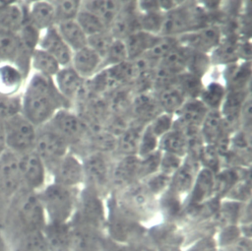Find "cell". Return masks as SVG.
Listing matches in <instances>:
<instances>
[{"instance_id":"1","label":"cell","mask_w":252,"mask_h":251,"mask_svg":"<svg viewBox=\"0 0 252 251\" xmlns=\"http://www.w3.org/2000/svg\"><path fill=\"white\" fill-rule=\"evenodd\" d=\"M22 114L35 127L46 124L67 101L51 78L34 74L21 94Z\"/></svg>"},{"instance_id":"2","label":"cell","mask_w":252,"mask_h":251,"mask_svg":"<svg viewBox=\"0 0 252 251\" xmlns=\"http://www.w3.org/2000/svg\"><path fill=\"white\" fill-rule=\"evenodd\" d=\"M49 222L68 223L76 209V195L71 187L53 183L38 196Z\"/></svg>"},{"instance_id":"3","label":"cell","mask_w":252,"mask_h":251,"mask_svg":"<svg viewBox=\"0 0 252 251\" xmlns=\"http://www.w3.org/2000/svg\"><path fill=\"white\" fill-rule=\"evenodd\" d=\"M105 227L108 232L107 237L121 244L137 245L148 237L143 226L121 212L116 204L112 206Z\"/></svg>"},{"instance_id":"4","label":"cell","mask_w":252,"mask_h":251,"mask_svg":"<svg viewBox=\"0 0 252 251\" xmlns=\"http://www.w3.org/2000/svg\"><path fill=\"white\" fill-rule=\"evenodd\" d=\"M8 151L21 155L33 150L36 128L22 113L2 122Z\"/></svg>"},{"instance_id":"5","label":"cell","mask_w":252,"mask_h":251,"mask_svg":"<svg viewBox=\"0 0 252 251\" xmlns=\"http://www.w3.org/2000/svg\"><path fill=\"white\" fill-rule=\"evenodd\" d=\"M155 204V196L147 190L144 184L134 183L124 188L116 205L126 216L139 222L153 215Z\"/></svg>"},{"instance_id":"6","label":"cell","mask_w":252,"mask_h":251,"mask_svg":"<svg viewBox=\"0 0 252 251\" xmlns=\"http://www.w3.org/2000/svg\"><path fill=\"white\" fill-rule=\"evenodd\" d=\"M33 151L43 161L45 167L54 169L67 151V142L48 126L36 128V138Z\"/></svg>"},{"instance_id":"7","label":"cell","mask_w":252,"mask_h":251,"mask_svg":"<svg viewBox=\"0 0 252 251\" xmlns=\"http://www.w3.org/2000/svg\"><path fill=\"white\" fill-rule=\"evenodd\" d=\"M70 221L86 224L103 231L106 219L99 195L86 188L79 199L78 210L74 213Z\"/></svg>"},{"instance_id":"8","label":"cell","mask_w":252,"mask_h":251,"mask_svg":"<svg viewBox=\"0 0 252 251\" xmlns=\"http://www.w3.org/2000/svg\"><path fill=\"white\" fill-rule=\"evenodd\" d=\"M18 166L22 185L27 189L35 190L43 185L46 167L33 150L18 155Z\"/></svg>"},{"instance_id":"9","label":"cell","mask_w":252,"mask_h":251,"mask_svg":"<svg viewBox=\"0 0 252 251\" xmlns=\"http://www.w3.org/2000/svg\"><path fill=\"white\" fill-rule=\"evenodd\" d=\"M71 251H102L105 234L97 228L69 221Z\"/></svg>"},{"instance_id":"10","label":"cell","mask_w":252,"mask_h":251,"mask_svg":"<svg viewBox=\"0 0 252 251\" xmlns=\"http://www.w3.org/2000/svg\"><path fill=\"white\" fill-rule=\"evenodd\" d=\"M83 172L88 189L97 195L103 192L110 180L107 162L100 153H94L87 157L83 164Z\"/></svg>"},{"instance_id":"11","label":"cell","mask_w":252,"mask_h":251,"mask_svg":"<svg viewBox=\"0 0 252 251\" xmlns=\"http://www.w3.org/2000/svg\"><path fill=\"white\" fill-rule=\"evenodd\" d=\"M62 137L66 142L79 141L85 133V124L74 113L67 109H59L52 118L44 124Z\"/></svg>"},{"instance_id":"12","label":"cell","mask_w":252,"mask_h":251,"mask_svg":"<svg viewBox=\"0 0 252 251\" xmlns=\"http://www.w3.org/2000/svg\"><path fill=\"white\" fill-rule=\"evenodd\" d=\"M19 217L27 227L29 233L42 231L45 223V213L39 197L29 192L21 200L19 207Z\"/></svg>"},{"instance_id":"13","label":"cell","mask_w":252,"mask_h":251,"mask_svg":"<svg viewBox=\"0 0 252 251\" xmlns=\"http://www.w3.org/2000/svg\"><path fill=\"white\" fill-rule=\"evenodd\" d=\"M197 21V15L188 8L175 7L167 11L163 17L161 33L171 37L174 34L188 31Z\"/></svg>"},{"instance_id":"14","label":"cell","mask_w":252,"mask_h":251,"mask_svg":"<svg viewBox=\"0 0 252 251\" xmlns=\"http://www.w3.org/2000/svg\"><path fill=\"white\" fill-rule=\"evenodd\" d=\"M56 59L60 66H68L72 60V50L60 36L56 27L45 30L42 36L39 37L38 46Z\"/></svg>"},{"instance_id":"15","label":"cell","mask_w":252,"mask_h":251,"mask_svg":"<svg viewBox=\"0 0 252 251\" xmlns=\"http://www.w3.org/2000/svg\"><path fill=\"white\" fill-rule=\"evenodd\" d=\"M54 179L57 184L71 187L84 180L83 164L72 155H65L53 169Z\"/></svg>"},{"instance_id":"16","label":"cell","mask_w":252,"mask_h":251,"mask_svg":"<svg viewBox=\"0 0 252 251\" xmlns=\"http://www.w3.org/2000/svg\"><path fill=\"white\" fill-rule=\"evenodd\" d=\"M28 23L35 29L45 31L56 24L55 8L52 2L36 1L28 7Z\"/></svg>"},{"instance_id":"17","label":"cell","mask_w":252,"mask_h":251,"mask_svg":"<svg viewBox=\"0 0 252 251\" xmlns=\"http://www.w3.org/2000/svg\"><path fill=\"white\" fill-rule=\"evenodd\" d=\"M139 179V158L134 156H126L114 167L110 174V180L119 188H126Z\"/></svg>"},{"instance_id":"18","label":"cell","mask_w":252,"mask_h":251,"mask_svg":"<svg viewBox=\"0 0 252 251\" xmlns=\"http://www.w3.org/2000/svg\"><path fill=\"white\" fill-rule=\"evenodd\" d=\"M28 22V7L19 2H10L0 11V31L18 33Z\"/></svg>"},{"instance_id":"19","label":"cell","mask_w":252,"mask_h":251,"mask_svg":"<svg viewBox=\"0 0 252 251\" xmlns=\"http://www.w3.org/2000/svg\"><path fill=\"white\" fill-rule=\"evenodd\" d=\"M54 78L57 91L66 100L77 96L83 87V78L72 67L60 68Z\"/></svg>"},{"instance_id":"20","label":"cell","mask_w":252,"mask_h":251,"mask_svg":"<svg viewBox=\"0 0 252 251\" xmlns=\"http://www.w3.org/2000/svg\"><path fill=\"white\" fill-rule=\"evenodd\" d=\"M72 68L84 79L94 75L99 66L102 64L101 57L88 45L75 53L72 56Z\"/></svg>"},{"instance_id":"21","label":"cell","mask_w":252,"mask_h":251,"mask_svg":"<svg viewBox=\"0 0 252 251\" xmlns=\"http://www.w3.org/2000/svg\"><path fill=\"white\" fill-rule=\"evenodd\" d=\"M158 39V36L141 30L129 34L125 39H123L128 59H136L141 57L143 54H147L156 44Z\"/></svg>"},{"instance_id":"22","label":"cell","mask_w":252,"mask_h":251,"mask_svg":"<svg viewBox=\"0 0 252 251\" xmlns=\"http://www.w3.org/2000/svg\"><path fill=\"white\" fill-rule=\"evenodd\" d=\"M214 185H215L214 172L207 168H203L202 170H200L192 186L190 206L194 208L206 202L207 199L212 194H214Z\"/></svg>"},{"instance_id":"23","label":"cell","mask_w":252,"mask_h":251,"mask_svg":"<svg viewBox=\"0 0 252 251\" xmlns=\"http://www.w3.org/2000/svg\"><path fill=\"white\" fill-rule=\"evenodd\" d=\"M56 29L71 50L78 51L88 45V36L75 20L58 23Z\"/></svg>"},{"instance_id":"24","label":"cell","mask_w":252,"mask_h":251,"mask_svg":"<svg viewBox=\"0 0 252 251\" xmlns=\"http://www.w3.org/2000/svg\"><path fill=\"white\" fill-rule=\"evenodd\" d=\"M26 77L13 64H0V94H18Z\"/></svg>"},{"instance_id":"25","label":"cell","mask_w":252,"mask_h":251,"mask_svg":"<svg viewBox=\"0 0 252 251\" xmlns=\"http://www.w3.org/2000/svg\"><path fill=\"white\" fill-rule=\"evenodd\" d=\"M21 50L18 33L0 31V64L15 65Z\"/></svg>"},{"instance_id":"26","label":"cell","mask_w":252,"mask_h":251,"mask_svg":"<svg viewBox=\"0 0 252 251\" xmlns=\"http://www.w3.org/2000/svg\"><path fill=\"white\" fill-rule=\"evenodd\" d=\"M31 68L47 78H53L60 70V65L49 53L37 47L31 57Z\"/></svg>"},{"instance_id":"27","label":"cell","mask_w":252,"mask_h":251,"mask_svg":"<svg viewBox=\"0 0 252 251\" xmlns=\"http://www.w3.org/2000/svg\"><path fill=\"white\" fill-rule=\"evenodd\" d=\"M121 4L118 1H88L85 9L96 15L107 28L121 12Z\"/></svg>"},{"instance_id":"28","label":"cell","mask_w":252,"mask_h":251,"mask_svg":"<svg viewBox=\"0 0 252 251\" xmlns=\"http://www.w3.org/2000/svg\"><path fill=\"white\" fill-rule=\"evenodd\" d=\"M220 40V32L215 28H206L192 32L187 37V43L196 51L203 52L216 46Z\"/></svg>"},{"instance_id":"29","label":"cell","mask_w":252,"mask_h":251,"mask_svg":"<svg viewBox=\"0 0 252 251\" xmlns=\"http://www.w3.org/2000/svg\"><path fill=\"white\" fill-rule=\"evenodd\" d=\"M180 120L186 129H192L202 124L206 114L208 113L207 107L202 101L192 100L186 104H183L179 109Z\"/></svg>"},{"instance_id":"30","label":"cell","mask_w":252,"mask_h":251,"mask_svg":"<svg viewBox=\"0 0 252 251\" xmlns=\"http://www.w3.org/2000/svg\"><path fill=\"white\" fill-rule=\"evenodd\" d=\"M160 138L161 139L159 142V147L167 154L181 157L188 150L189 140L178 129L168 131Z\"/></svg>"},{"instance_id":"31","label":"cell","mask_w":252,"mask_h":251,"mask_svg":"<svg viewBox=\"0 0 252 251\" xmlns=\"http://www.w3.org/2000/svg\"><path fill=\"white\" fill-rule=\"evenodd\" d=\"M201 125L204 140L208 145H214L220 141L223 129V119L218 111L208 112Z\"/></svg>"},{"instance_id":"32","label":"cell","mask_w":252,"mask_h":251,"mask_svg":"<svg viewBox=\"0 0 252 251\" xmlns=\"http://www.w3.org/2000/svg\"><path fill=\"white\" fill-rule=\"evenodd\" d=\"M185 96L179 88L175 85L167 86L162 89L160 92L158 103V106L161 107L166 113L170 114L175 111H179V109L184 104Z\"/></svg>"},{"instance_id":"33","label":"cell","mask_w":252,"mask_h":251,"mask_svg":"<svg viewBox=\"0 0 252 251\" xmlns=\"http://www.w3.org/2000/svg\"><path fill=\"white\" fill-rule=\"evenodd\" d=\"M195 177L191 165H181L171 176L169 181V191L180 195L189 191L194 183Z\"/></svg>"},{"instance_id":"34","label":"cell","mask_w":252,"mask_h":251,"mask_svg":"<svg viewBox=\"0 0 252 251\" xmlns=\"http://www.w3.org/2000/svg\"><path fill=\"white\" fill-rule=\"evenodd\" d=\"M188 55H189V50L183 47H178L176 45L170 52H168L162 58L161 68L171 75L180 73L187 66Z\"/></svg>"},{"instance_id":"35","label":"cell","mask_w":252,"mask_h":251,"mask_svg":"<svg viewBox=\"0 0 252 251\" xmlns=\"http://www.w3.org/2000/svg\"><path fill=\"white\" fill-rule=\"evenodd\" d=\"M75 21L78 23L87 36L106 31V26L103 24V22L96 15L86 9L80 10Z\"/></svg>"},{"instance_id":"36","label":"cell","mask_w":252,"mask_h":251,"mask_svg":"<svg viewBox=\"0 0 252 251\" xmlns=\"http://www.w3.org/2000/svg\"><path fill=\"white\" fill-rule=\"evenodd\" d=\"M158 107V100L145 94L138 95L133 102L134 113L141 119H154L158 115L157 109Z\"/></svg>"},{"instance_id":"37","label":"cell","mask_w":252,"mask_h":251,"mask_svg":"<svg viewBox=\"0 0 252 251\" xmlns=\"http://www.w3.org/2000/svg\"><path fill=\"white\" fill-rule=\"evenodd\" d=\"M22 113L21 94H0V121L4 122Z\"/></svg>"},{"instance_id":"38","label":"cell","mask_w":252,"mask_h":251,"mask_svg":"<svg viewBox=\"0 0 252 251\" xmlns=\"http://www.w3.org/2000/svg\"><path fill=\"white\" fill-rule=\"evenodd\" d=\"M142 132L143 131L138 127H131L126 129L118 140L117 146L119 150L126 156H133L135 152H138Z\"/></svg>"},{"instance_id":"39","label":"cell","mask_w":252,"mask_h":251,"mask_svg":"<svg viewBox=\"0 0 252 251\" xmlns=\"http://www.w3.org/2000/svg\"><path fill=\"white\" fill-rule=\"evenodd\" d=\"M55 8L56 24L75 20L78 13L80 12L81 2L76 0H64L52 2Z\"/></svg>"},{"instance_id":"40","label":"cell","mask_w":252,"mask_h":251,"mask_svg":"<svg viewBox=\"0 0 252 251\" xmlns=\"http://www.w3.org/2000/svg\"><path fill=\"white\" fill-rule=\"evenodd\" d=\"M244 101L245 95L240 91H233L227 95L223 103L222 111L228 121L231 122L238 117Z\"/></svg>"},{"instance_id":"41","label":"cell","mask_w":252,"mask_h":251,"mask_svg":"<svg viewBox=\"0 0 252 251\" xmlns=\"http://www.w3.org/2000/svg\"><path fill=\"white\" fill-rule=\"evenodd\" d=\"M114 38L109 31H104L102 32L88 36V46L96 52L103 60L106 56Z\"/></svg>"},{"instance_id":"42","label":"cell","mask_w":252,"mask_h":251,"mask_svg":"<svg viewBox=\"0 0 252 251\" xmlns=\"http://www.w3.org/2000/svg\"><path fill=\"white\" fill-rule=\"evenodd\" d=\"M164 15L159 11L145 13L143 14L139 20V28L141 31L149 32L151 34H155L161 31L162 24H163Z\"/></svg>"},{"instance_id":"43","label":"cell","mask_w":252,"mask_h":251,"mask_svg":"<svg viewBox=\"0 0 252 251\" xmlns=\"http://www.w3.org/2000/svg\"><path fill=\"white\" fill-rule=\"evenodd\" d=\"M128 60V54L126 50L125 43L122 39H115L113 40L106 56L102 60V62H105L106 64L111 66L118 65L120 63H123Z\"/></svg>"},{"instance_id":"44","label":"cell","mask_w":252,"mask_h":251,"mask_svg":"<svg viewBox=\"0 0 252 251\" xmlns=\"http://www.w3.org/2000/svg\"><path fill=\"white\" fill-rule=\"evenodd\" d=\"M223 94V88L220 84L213 83L209 85L202 93V102L207 108L211 107L217 109L221 103Z\"/></svg>"},{"instance_id":"45","label":"cell","mask_w":252,"mask_h":251,"mask_svg":"<svg viewBox=\"0 0 252 251\" xmlns=\"http://www.w3.org/2000/svg\"><path fill=\"white\" fill-rule=\"evenodd\" d=\"M176 86L182 92L184 96L189 95L191 97H194L198 95V94H200L201 92V83L199 77L190 73L180 75Z\"/></svg>"},{"instance_id":"46","label":"cell","mask_w":252,"mask_h":251,"mask_svg":"<svg viewBox=\"0 0 252 251\" xmlns=\"http://www.w3.org/2000/svg\"><path fill=\"white\" fill-rule=\"evenodd\" d=\"M236 180L237 176L233 171L226 170L220 172L219 176L215 177L214 193H216L217 196H221L226 193L228 194V192L236 184Z\"/></svg>"},{"instance_id":"47","label":"cell","mask_w":252,"mask_h":251,"mask_svg":"<svg viewBox=\"0 0 252 251\" xmlns=\"http://www.w3.org/2000/svg\"><path fill=\"white\" fill-rule=\"evenodd\" d=\"M159 153L154 152L153 154L143 157L139 159V179L153 175L159 167L160 162Z\"/></svg>"},{"instance_id":"48","label":"cell","mask_w":252,"mask_h":251,"mask_svg":"<svg viewBox=\"0 0 252 251\" xmlns=\"http://www.w3.org/2000/svg\"><path fill=\"white\" fill-rule=\"evenodd\" d=\"M158 138L151 131V129L148 126L142 132L138 147V154L143 157L156 152V149L158 145Z\"/></svg>"},{"instance_id":"49","label":"cell","mask_w":252,"mask_h":251,"mask_svg":"<svg viewBox=\"0 0 252 251\" xmlns=\"http://www.w3.org/2000/svg\"><path fill=\"white\" fill-rule=\"evenodd\" d=\"M208 62L209 61L203 52H199L196 50L189 51L186 68L189 69L190 74L199 77L201 76V74L206 72Z\"/></svg>"},{"instance_id":"50","label":"cell","mask_w":252,"mask_h":251,"mask_svg":"<svg viewBox=\"0 0 252 251\" xmlns=\"http://www.w3.org/2000/svg\"><path fill=\"white\" fill-rule=\"evenodd\" d=\"M176 46V42L172 37H158L156 44L148 52L150 59H162L168 52Z\"/></svg>"},{"instance_id":"51","label":"cell","mask_w":252,"mask_h":251,"mask_svg":"<svg viewBox=\"0 0 252 251\" xmlns=\"http://www.w3.org/2000/svg\"><path fill=\"white\" fill-rule=\"evenodd\" d=\"M172 125V118L168 113L158 114L152 121V124L149 125L151 131L158 137L160 138L165 133L170 131Z\"/></svg>"},{"instance_id":"52","label":"cell","mask_w":252,"mask_h":251,"mask_svg":"<svg viewBox=\"0 0 252 251\" xmlns=\"http://www.w3.org/2000/svg\"><path fill=\"white\" fill-rule=\"evenodd\" d=\"M170 181V177L162 174L161 172L149 176L148 180L145 182L144 186L147 188V190L156 196L157 194L163 191L166 187H168Z\"/></svg>"},{"instance_id":"53","label":"cell","mask_w":252,"mask_h":251,"mask_svg":"<svg viewBox=\"0 0 252 251\" xmlns=\"http://www.w3.org/2000/svg\"><path fill=\"white\" fill-rule=\"evenodd\" d=\"M200 157L205 168L213 171L214 173L219 168V154L214 145H207L201 150Z\"/></svg>"},{"instance_id":"54","label":"cell","mask_w":252,"mask_h":251,"mask_svg":"<svg viewBox=\"0 0 252 251\" xmlns=\"http://www.w3.org/2000/svg\"><path fill=\"white\" fill-rule=\"evenodd\" d=\"M181 166V157L164 153L162 157H160L159 169L162 174L167 176H171L179 167Z\"/></svg>"},{"instance_id":"55","label":"cell","mask_w":252,"mask_h":251,"mask_svg":"<svg viewBox=\"0 0 252 251\" xmlns=\"http://www.w3.org/2000/svg\"><path fill=\"white\" fill-rule=\"evenodd\" d=\"M240 237H241L240 228L238 226H236L235 224L223 226L220 232L219 241L217 243V246H219V248H220V247L229 245V244L235 242Z\"/></svg>"},{"instance_id":"56","label":"cell","mask_w":252,"mask_h":251,"mask_svg":"<svg viewBox=\"0 0 252 251\" xmlns=\"http://www.w3.org/2000/svg\"><path fill=\"white\" fill-rule=\"evenodd\" d=\"M161 206L164 210V213L170 217H174L179 214L181 211V202L178 198V195L172 193L171 191H167L163 196L161 201Z\"/></svg>"},{"instance_id":"57","label":"cell","mask_w":252,"mask_h":251,"mask_svg":"<svg viewBox=\"0 0 252 251\" xmlns=\"http://www.w3.org/2000/svg\"><path fill=\"white\" fill-rule=\"evenodd\" d=\"M219 251H251V241L250 238L246 237H240L235 242L220 247Z\"/></svg>"},{"instance_id":"58","label":"cell","mask_w":252,"mask_h":251,"mask_svg":"<svg viewBox=\"0 0 252 251\" xmlns=\"http://www.w3.org/2000/svg\"><path fill=\"white\" fill-rule=\"evenodd\" d=\"M140 9L145 13H152V12H158L159 10L158 1H142L139 2Z\"/></svg>"},{"instance_id":"59","label":"cell","mask_w":252,"mask_h":251,"mask_svg":"<svg viewBox=\"0 0 252 251\" xmlns=\"http://www.w3.org/2000/svg\"><path fill=\"white\" fill-rule=\"evenodd\" d=\"M7 151L6 143H5V135H4V129H3V123L0 121V157L2 155Z\"/></svg>"},{"instance_id":"60","label":"cell","mask_w":252,"mask_h":251,"mask_svg":"<svg viewBox=\"0 0 252 251\" xmlns=\"http://www.w3.org/2000/svg\"><path fill=\"white\" fill-rule=\"evenodd\" d=\"M156 251H181V248L178 245H160Z\"/></svg>"},{"instance_id":"61","label":"cell","mask_w":252,"mask_h":251,"mask_svg":"<svg viewBox=\"0 0 252 251\" xmlns=\"http://www.w3.org/2000/svg\"><path fill=\"white\" fill-rule=\"evenodd\" d=\"M10 2H11V1H0V11H1L2 9H4Z\"/></svg>"}]
</instances>
